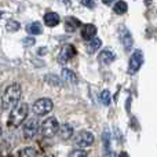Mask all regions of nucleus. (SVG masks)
<instances>
[{"label":"nucleus","mask_w":157,"mask_h":157,"mask_svg":"<svg viewBox=\"0 0 157 157\" xmlns=\"http://www.w3.org/2000/svg\"><path fill=\"white\" fill-rule=\"evenodd\" d=\"M26 30L30 35H41V33H43V26H41L40 22L36 21V22H32V24L28 25Z\"/></svg>","instance_id":"17"},{"label":"nucleus","mask_w":157,"mask_h":157,"mask_svg":"<svg viewBox=\"0 0 157 157\" xmlns=\"http://www.w3.org/2000/svg\"><path fill=\"white\" fill-rule=\"evenodd\" d=\"M69 157H87V152L81 147H77V149H73L69 153Z\"/></svg>","instance_id":"23"},{"label":"nucleus","mask_w":157,"mask_h":157,"mask_svg":"<svg viewBox=\"0 0 157 157\" xmlns=\"http://www.w3.org/2000/svg\"><path fill=\"white\" fill-rule=\"evenodd\" d=\"M114 59H116V55L110 50H102L99 52V55H98V61L101 63H103V65H110Z\"/></svg>","instance_id":"13"},{"label":"nucleus","mask_w":157,"mask_h":157,"mask_svg":"<svg viewBox=\"0 0 157 157\" xmlns=\"http://www.w3.org/2000/svg\"><path fill=\"white\" fill-rule=\"evenodd\" d=\"M2 132L3 131H2V125H0V136H2Z\"/></svg>","instance_id":"28"},{"label":"nucleus","mask_w":157,"mask_h":157,"mask_svg":"<svg viewBox=\"0 0 157 157\" xmlns=\"http://www.w3.org/2000/svg\"><path fill=\"white\" fill-rule=\"evenodd\" d=\"M19 28H21V24L15 19H8L7 24H6V29L8 32H17V30H19Z\"/></svg>","instance_id":"21"},{"label":"nucleus","mask_w":157,"mask_h":157,"mask_svg":"<svg viewBox=\"0 0 157 157\" xmlns=\"http://www.w3.org/2000/svg\"><path fill=\"white\" fill-rule=\"evenodd\" d=\"M94 141H95V136L92 135V132H90V131H78L73 138L75 145L81 147V149L91 146V145L94 144Z\"/></svg>","instance_id":"5"},{"label":"nucleus","mask_w":157,"mask_h":157,"mask_svg":"<svg viewBox=\"0 0 157 157\" xmlns=\"http://www.w3.org/2000/svg\"><path fill=\"white\" fill-rule=\"evenodd\" d=\"M52 108H54V103H52V101L50 98H40V99H37L33 103L32 110L37 116H44V114L50 113L52 110Z\"/></svg>","instance_id":"4"},{"label":"nucleus","mask_w":157,"mask_h":157,"mask_svg":"<svg viewBox=\"0 0 157 157\" xmlns=\"http://www.w3.org/2000/svg\"><path fill=\"white\" fill-rule=\"evenodd\" d=\"M128 10V4L124 2V0H119V2L114 3V7H113V11L116 14H119V15H123V14H125Z\"/></svg>","instance_id":"18"},{"label":"nucleus","mask_w":157,"mask_h":157,"mask_svg":"<svg viewBox=\"0 0 157 157\" xmlns=\"http://www.w3.org/2000/svg\"><path fill=\"white\" fill-rule=\"evenodd\" d=\"M58 127H59L58 120L55 117H48L39 125V131L43 138H52L54 135H57Z\"/></svg>","instance_id":"3"},{"label":"nucleus","mask_w":157,"mask_h":157,"mask_svg":"<svg viewBox=\"0 0 157 157\" xmlns=\"http://www.w3.org/2000/svg\"><path fill=\"white\" fill-rule=\"evenodd\" d=\"M22 44H24V46H26V47H30V46H33V44H35V39H33V37H25L24 40H22Z\"/></svg>","instance_id":"25"},{"label":"nucleus","mask_w":157,"mask_h":157,"mask_svg":"<svg viewBox=\"0 0 157 157\" xmlns=\"http://www.w3.org/2000/svg\"><path fill=\"white\" fill-rule=\"evenodd\" d=\"M101 102L103 103V105L108 106L109 103H110V92L108 91V90H103L102 92H101V97H99Z\"/></svg>","instance_id":"22"},{"label":"nucleus","mask_w":157,"mask_h":157,"mask_svg":"<svg viewBox=\"0 0 157 157\" xmlns=\"http://www.w3.org/2000/svg\"><path fill=\"white\" fill-rule=\"evenodd\" d=\"M39 121L37 119H30L26 121V124L24 125V138L25 139H33L36 136L39 131Z\"/></svg>","instance_id":"8"},{"label":"nucleus","mask_w":157,"mask_h":157,"mask_svg":"<svg viewBox=\"0 0 157 157\" xmlns=\"http://www.w3.org/2000/svg\"><path fill=\"white\" fill-rule=\"evenodd\" d=\"M28 114H29V105L26 102L17 103L10 113V125L19 127L26 120Z\"/></svg>","instance_id":"2"},{"label":"nucleus","mask_w":157,"mask_h":157,"mask_svg":"<svg viewBox=\"0 0 157 157\" xmlns=\"http://www.w3.org/2000/svg\"><path fill=\"white\" fill-rule=\"evenodd\" d=\"M46 157H52V156H46Z\"/></svg>","instance_id":"30"},{"label":"nucleus","mask_w":157,"mask_h":157,"mask_svg":"<svg viewBox=\"0 0 157 157\" xmlns=\"http://www.w3.org/2000/svg\"><path fill=\"white\" fill-rule=\"evenodd\" d=\"M75 55H76V48H75V46H72V44H65V46L62 47V50H61V52H59L58 62L62 63V65H65V63L68 62L69 59H72Z\"/></svg>","instance_id":"9"},{"label":"nucleus","mask_w":157,"mask_h":157,"mask_svg":"<svg viewBox=\"0 0 157 157\" xmlns=\"http://www.w3.org/2000/svg\"><path fill=\"white\" fill-rule=\"evenodd\" d=\"M117 33H119L120 41H121L124 50L125 51H130L134 46V39H132V36H131V32L128 30V28H125L124 25H120L119 29H117Z\"/></svg>","instance_id":"6"},{"label":"nucleus","mask_w":157,"mask_h":157,"mask_svg":"<svg viewBox=\"0 0 157 157\" xmlns=\"http://www.w3.org/2000/svg\"><path fill=\"white\" fill-rule=\"evenodd\" d=\"M103 3H105V4H112V3L114 2V0H102Z\"/></svg>","instance_id":"26"},{"label":"nucleus","mask_w":157,"mask_h":157,"mask_svg":"<svg viewBox=\"0 0 157 157\" xmlns=\"http://www.w3.org/2000/svg\"><path fill=\"white\" fill-rule=\"evenodd\" d=\"M22 95V90L21 86L17 83L10 84V86L6 88V91L3 92L2 97V106L4 110H8V109H13L17 103L19 102Z\"/></svg>","instance_id":"1"},{"label":"nucleus","mask_w":157,"mask_h":157,"mask_svg":"<svg viewBox=\"0 0 157 157\" xmlns=\"http://www.w3.org/2000/svg\"><path fill=\"white\" fill-rule=\"evenodd\" d=\"M59 21H61L59 15L57 13H54V11H48V13L44 14V24L48 28H55L59 24Z\"/></svg>","instance_id":"12"},{"label":"nucleus","mask_w":157,"mask_h":157,"mask_svg":"<svg viewBox=\"0 0 157 157\" xmlns=\"http://www.w3.org/2000/svg\"><path fill=\"white\" fill-rule=\"evenodd\" d=\"M101 46H102V41H101L99 37H92L91 40H88V43H87V52L88 54H94V52H97L98 50L101 48Z\"/></svg>","instance_id":"15"},{"label":"nucleus","mask_w":157,"mask_h":157,"mask_svg":"<svg viewBox=\"0 0 157 157\" xmlns=\"http://www.w3.org/2000/svg\"><path fill=\"white\" fill-rule=\"evenodd\" d=\"M2 15H3V13H0V18H2Z\"/></svg>","instance_id":"29"},{"label":"nucleus","mask_w":157,"mask_h":157,"mask_svg":"<svg viewBox=\"0 0 157 157\" xmlns=\"http://www.w3.org/2000/svg\"><path fill=\"white\" fill-rule=\"evenodd\" d=\"M18 157H37V152L33 147H24L19 150Z\"/></svg>","instance_id":"20"},{"label":"nucleus","mask_w":157,"mask_h":157,"mask_svg":"<svg viewBox=\"0 0 157 157\" xmlns=\"http://www.w3.org/2000/svg\"><path fill=\"white\" fill-rule=\"evenodd\" d=\"M142 63H144V54L141 50H136L132 52L130 58V63H128V73L130 75H135L136 72L141 69Z\"/></svg>","instance_id":"7"},{"label":"nucleus","mask_w":157,"mask_h":157,"mask_svg":"<svg viewBox=\"0 0 157 157\" xmlns=\"http://www.w3.org/2000/svg\"><path fill=\"white\" fill-rule=\"evenodd\" d=\"M81 26V22L75 17H68L65 19V30L66 32H75Z\"/></svg>","instance_id":"14"},{"label":"nucleus","mask_w":157,"mask_h":157,"mask_svg":"<svg viewBox=\"0 0 157 157\" xmlns=\"http://www.w3.org/2000/svg\"><path fill=\"white\" fill-rule=\"evenodd\" d=\"M95 35H97V26H95L94 24L83 25V28H81V37H83L84 40L86 41L91 40L92 37H95Z\"/></svg>","instance_id":"10"},{"label":"nucleus","mask_w":157,"mask_h":157,"mask_svg":"<svg viewBox=\"0 0 157 157\" xmlns=\"http://www.w3.org/2000/svg\"><path fill=\"white\" fill-rule=\"evenodd\" d=\"M81 4L87 8H94L95 7V2L94 0H81Z\"/></svg>","instance_id":"24"},{"label":"nucleus","mask_w":157,"mask_h":157,"mask_svg":"<svg viewBox=\"0 0 157 157\" xmlns=\"http://www.w3.org/2000/svg\"><path fill=\"white\" fill-rule=\"evenodd\" d=\"M57 134L62 141H68V139H71L73 136V127L71 124H62L58 127Z\"/></svg>","instance_id":"11"},{"label":"nucleus","mask_w":157,"mask_h":157,"mask_svg":"<svg viewBox=\"0 0 157 157\" xmlns=\"http://www.w3.org/2000/svg\"><path fill=\"white\" fill-rule=\"evenodd\" d=\"M61 75H62L63 81H66V83H69V84H77V76L73 71L65 68V69H62V73Z\"/></svg>","instance_id":"16"},{"label":"nucleus","mask_w":157,"mask_h":157,"mask_svg":"<svg viewBox=\"0 0 157 157\" xmlns=\"http://www.w3.org/2000/svg\"><path fill=\"white\" fill-rule=\"evenodd\" d=\"M119 157H127V155H125V153L123 152V153H120V156H119Z\"/></svg>","instance_id":"27"},{"label":"nucleus","mask_w":157,"mask_h":157,"mask_svg":"<svg viewBox=\"0 0 157 157\" xmlns=\"http://www.w3.org/2000/svg\"><path fill=\"white\" fill-rule=\"evenodd\" d=\"M44 80H46L50 86H54V87H61V86H62L61 78L58 76H55V75H47V76L44 77Z\"/></svg>","instance_id":"19"}]
</instances>
